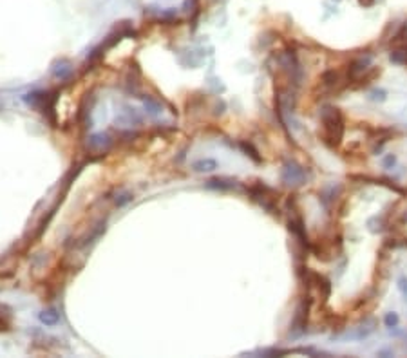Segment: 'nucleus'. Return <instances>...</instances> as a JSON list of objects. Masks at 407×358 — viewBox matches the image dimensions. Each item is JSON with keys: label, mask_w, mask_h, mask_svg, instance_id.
Instances as JSON below:
<instances>
[{"label": "nucleus", "mask_w": 407, "mask_h": 358, "mask_svg": "<svg viewBox=\"0 0 407 358\" xmlns=\"http://www.w3.org/2000/svg\"><path fill=\"white\" fill-rule=\"evenodd\" d=\"M320 119H322V134H320L322 143L328 149L337 150L342 145L344 130H346V119H344L342 110L333 105H326L320 110Z\"/></svg>", "instance_id": "1"}, {"label": "nucleus", "mask_w": 407, "mask_h": 358, "mask_svg": "<svg viewBox=\"0 0 407 358\" xmlns=\"http://www.w3.org/2000/svg\"><path fill=\"white\" fill-rule=\"evenodd\" d=\"M288 228H290V232H292V234L295 235V239H297L299 243L303 244V248H304V250H309L311 243H309L308 234H306L304 219H303V215L299 214V210H297V206H295V203H293L292 215H290V219H288Z\"/></svg>", "instance_id": "2"}, {"label": "nucleus", "mask_w": 407, "mask_h": 358, "mask_svg": "<svg viewBox=\"0 0 407 358\" xmlns=\"http://www.w3.org/2000/svg\"><path fill=\"white\" fill-rule=\"evenodd\" d=\"M311 304H313L311 295H306V297L301 300V304H299L297 311H295V318H293V329H297L299 333H304V331H306L308 318H309V311H311Z\"/></svg>", "instance_id": "3"}, {"label": "nucleus", "mask_w": 407, "mask_h": 358, "mask_svg": "<svg viewBox=\"0 0 407 358\" xmlns=\"http://www.w3.org/2000/svg\"><path fill=\"white\" fill-rule=\"evenodd\" d=\"M283 181L286 184H303L306 181V169L297 163H286L283 169Z\"/></svg>", "instance_id": "4"}, {"label": "nucleus", "mask_w": 407, "mask_h": 358, "mask_svg": "<svg viewBox=\"0 0 407 358\" xmlns=\"http://www.w3.org/2000/svg\"><path fill=\"white\" fill-rule=\"evenodd\" d=\"M380 75H382V69H380L378 65H369L368 69L364 71L360 76H357V78L353 80V82L348 85V87H349V89H353V90L366 89V87H369V85H371L373 80H377Z\"/></svg>", "instance_id": "5"}, {"label": "nucleus", "mask_w": 407, "mask_h": 358, "mask_svg": "<svg viewBox=\"0 0 407 358\" xmlns=\"http://www.w3.org/2000/svg\"><path fill=\"white\" fill-rule=\"evenodd\" d=\"M355 181H364V183H373V184H384L389 190H395L397 194H406V190L400 188L398 184H395L389 178H371V176H349Z\"/></svg>", "instance_id": "6"}, {"label": "nucleus", "mask_w": 407, "mask_h": 358, "mask_svg": "<svg viewBox=\"0 0 407 358\" xmlns=\"http://www.w3.org/2000/svg\"><path fill=\"white\" fill-rule=\"evenodd\" d=\"M340 82H346V76H342V73L338 69H328L320 75V84H322L324 87H328V89L338 87Z\"/></svg>", "instance_id": "7"}, {"label": "nucleus", "mask_w": 407, "mask_h": 358, "mask_svg": "<svg viewBox=\"0 0 407 358\" xmlns=\"http://www.w3.org/2000/svg\"><path fill=\"white\" fill-rule=\"evenodd\" d=\"M389 60H391L393 64H398V65H407V49L406 47H398V49H395L389 55Z\"/></svg>", "instance_id": "8"}, {"label": "nucleus", "mask_w": 407, "mask_h": 358, "mask_svg": "<svg viewBox=\"0 0 407 358\" xmlns=\"http://www.w3.org/2000/svg\"><path fill=\"white\" fill-rule=\"evenodd\" d=\"M239 147H241V149L244 150V154L250 156V158H252L255 163H261V161H263V159H261V156H259L257 149H255L252 143H248V141H241V143H239Z\"/></svg>", "instance_id": "9"}, {"label": "nucleus", "mask_w": 407, "mask_h": 358, "mask_svg": "<svg viewBox=\"0 0 407 358\" xmlns=\"http://www.w3.org/2000/svg\"><path fill=\"white\" fill-rule=\"evenodd\" d=\"M215 167H217V163H215L213 159H203V161L194 163V169L199 170V172H210V170H213Z\"/></svg>", "instance_id": "10"}, {"label": "nucleus", "mask_w": 407, "mask_h": 358, "mask_svg": "<svg viewBox=\"0 0 407 358\" xmlns=\"http://www.w3.org/2000/svg\"><path fill=\"white\" fill-rule=\"evenodd\" d=\"M384 324H386V326H388L389 329L397 328L398 324H400V317H398V313L391 311V313H388L386 317H384Z\"/></svg>", "instance_id": "11"}, {"label": "nucleus", "mask_w": 407, "mask_h": 358, "mask_svg": "<svg viewBox=\"0 0 407 358\" xmlns=\"http://www.w3.org/2000/svg\"><path fill=\"white\" fill-rule=\"evenodd\" d=\"M388 98V92L384 89H373L371 90V99L373 101H386Z\"/></svg>", "instance_id": "12"}, {"label": "nucleus", "mask_w": 407, "mask_h": 358, "mask_svg": "<svg viewBox=\"0 0 407 358\" xmlns=\"http://www.w3.org/2000/svg\"><path fill=\"white\" fill-rule=\"evenodd\" d=\"M398 289H400L402 297L407 300V277H400V278H398Z\"/></svg>", "instance_id": "13"}, {"label": "nucleus", "mask_w": 407, "mask_h": 358, "mask_svg": "<svg viewBox=\"0 0 407 358\" xmlns=\"http://www.w3.org/2000/svg\"><path fill=\"white\" fill-rule=\"evenodd\" d=\"M395 165H397V156L395 154H388L384 158V167H386V169H391Z\"/></svg>", "instance_id": "14"}, {"label": "nucleus", "mask_w": 407, "mask_h": 358, "mask_svg": "<svg viewBox=\"0 0 407 358\" xmlns=\"http://www.w3.org/2000/svg\"><path fill=\"white\" fill-rule=\"evenodd\" d=\"M358 4L364 5V7H373V5L377 4V0H358Z\"/></svg>", "instance_id": "15"}, {"label": "nucleus", "mask_w": 407, "mask_h": 358, "mask_svg": "<svg viewBox=\"0 0 407 358\" xmlns=\"http://www.w3.org/2000/svg\"><path fill=\"white\" fill-rule=\"evenodd\" d=\"M402 47H406V49H407V38H406V42L402 44Z\"/></svg>", "instance_id": "16"}]
</instances>
